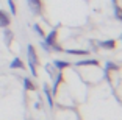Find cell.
I'll use <instances>...</instances> for the list:
<instances>
[{"instance_id":"obj_6","label":"cell","mask_w":122,"mask_h":120,"mask_svg":"<svg viewBox=\"0 0 122 120\" xmlns=\"http://www.w3.org/2000/svg\"><path fill=\"white\" fill-rule=\"evenodd\" d=\"M8 5H10L11 14H13V16H16V13H17V10H16V3L13 2V0H8Z\"/></svg>"},{"instance_id":"obj_3","label":"cell","mask_w":122,"mask_h":120,"mask_svg":"<svg viewBox=\"0 0 122 120\" xmlns=\"http://www.w3.org/2000/svg\"><path fill=\"white\" fill-rule=\"evenodd\" d=\"M8 25H10V16L0 10V28H6Z\"/></svg>"},{"instance_id":"obj_4","label":"cell","mask_w":122,"mask_h":120,"mask_svg":"<svg viewBox=\"0 0 122 120\" xmlns=\"http://www.w3.org/2000/svg\"><path fill=\"white\" fill-rule=\"evenodd\" d=\"M24 62H22V59H19V58H16L13 62L10 64V69H19V70H24Z\"/></svg>"},{"instance_id":"obj_5","label":"cell","mask_w":122,"mask_h":120,"mask_svg":"<svg viewBox=\"0 0 122 120\" xmlns=\"http://www.w3.org/2000/svg\"><path fill=\"white\" fill-rule=\"evenodd\" d=\"M24 84H25L27 91H36V84L30 80V78H25V80H24Z\"/></svg>"},{"instance_id":"obj_1","label":"cell","mask_w":122,"mask_h":120,"mask_svg":"<svg viewBox=\"0 0 122 120\" xmlns=\"http://www.w3.org/2000/svg\"><path fill=\"white\" fill-rule=\"evenodd\" d=\"M96 45H99L100 48L103 50H114L116 48V41H110V39H107V41H99V42H96Z\"/></svg>"},{"instance_id":"obj_2","label":"cell","mask_w":122,"mask_h":120,"mask_svg":"<svg viewBox=\"0 0 122 120\" xmlns=\"http://www.w3.org/2000/svg\"><path fill=\"white\" fill-rule=\"evenodd\" d=\"M27 2H28L30 10H31L35 14H39L41 10H42V2H41V0H27Z\"/></svg>"}]
</instances>
